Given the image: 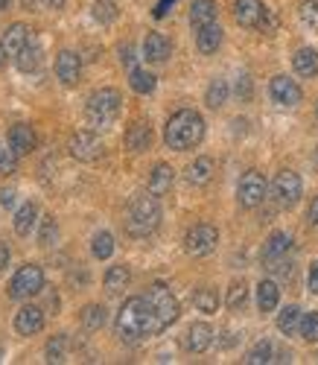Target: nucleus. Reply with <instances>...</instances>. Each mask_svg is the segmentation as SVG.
I'll return each mask as SVG.
<instances>
[{
    "mask_svg": "<svg viewBox=\"0 0 318 365\" xmlns=\"http://www.w3.org/2000/svg\"><path fill=\"white\" fill-rule=\"evenodd\" d=\"M9 4H12V0H0V12H4V9H9Z\"/></svg>",
    "mask_w": 318,
    "mask_h": 365,
    "instance_id": "nucleus-53",
    "label": "nucleus"
},
{
    "mask_svg": "<svg viewBox=\"0 0 318 365\" xmlns=\"http://www.w3.org/2000/svg\"><path fill=\"white\" fill-rule=\"evenodd\" d=\"M315 161H318V158H315Z\"/></svg>",
    "mask_w": 318,
    "mask_h": 365,
    "instance_id": "nucleus-55",
    "label": "nucleus"
},
{
    "mask_svg": "<svg viewBox=\"0 0 318 365\" xmlns=\"http://www.w3.org/2000/svg\"><path fill=\"white\" fill-rule=\"evenodd\" d=\"M18 167V152L6 143H0V175H12Z\"/></svg>",
    "mask_w": 318,
    "mask_h": 365,
    "instance_id": "nucleus-40",
    "label": "nucleus"
},
{
    "mask_svg": "<svg viewBox=\"0 0 318 365\" xmlns=\"http://www.w3.org/2000/svg\"><path fill=\"white\" fill-rule=\"evenodd\" d=\"M237 97H242V100L251 97V79H248V76H240V82H237Z\"/></svg>",
    "mask_w": 318,
    "mask_h": 365,
    "instance_id": "nucleus-45",
    "label": "nucleus"
},
{
    "mask_svg": "<svg viewBox=\"0 0 318 365\" xmlns=\"http://www.w3.org/2000/svg\"><path fill=\"white\" fill-rule=\"evenodd\" d=\"M225 100H228V82H225V79H213L210 88H207L205 103H207L210 108H219V106H225Z\"/></svg>",
    "mask_w": 318,
    "mask_h": 365,
    "instance_id": "nucleus-35",
    "label": "nucleus"
},
{
    "mask_svg": "<svg viewBox=\"0 0 318 365\" xmlns=\"http://www.w3.org/2000/svg\"><path fill=\"white\" fill-rule=\"evenodd\" d=\"M315 114H318V106H315Z\"/></svg>",
    "mask_w": 318,
    "mask_h": 365,
    "instance_id": "nucleus-54",
    "label": "nucleus"
},
{
    "mask_svg": "<svg viewBox=\"0 0 318 365\" xmlns=\"http://www.w3.org/2000/svg\"><path fill=\"white\" fill-rule=\"evenodd\" d=\"M41 289H44V272H41V266H36V263L21 266V269L15 272L12 284H9V295H12L15 301L33 298V295H39Z\"/></svg>",
    "mask_w": 318,
    "mask_h": 365,
    "instance_id": "nucleus-5",
    "label": "nucleus"
},
{
    "mask_svg": "<svg viewBox=\"0 0 318 365\" xmlns=\"http://www.w3.org/2000/svg\"><path fill=\"white\" fill-rule=\"evenodd\" d=\"M68 149H71V155H73L76 161H85V164H93V161L103 158V140L93 135V132H88V129L71 135Z\"/></svg>",
    "mask_w": 318,
    "mask_h": 365,
    "instance_id": "nucleus-10",
    "label": "nucleus"
},
{
    "mask_svg": "<svg viewBox=\"0 0 318 365\" xmlns=\"http://www.w3.org/2000/svg\"><path fill=\"white\" fill-rule=\"evenodd\" d=\"M56 234H58V225H56V220L47 214V217H41V231H39V246H50V242L56 240Z\"/></svg>",
    "mask_w": 318,
    "mask_h": 365,
    "instance_id": "nucleus-42",
    "label": "nucleus"
},
{
    "mask_svg": "<svg viewBox=\"0 0 318 365\" xmlns=\"http://www.w3.org/2000/svg\"><path fill=\"white\" fill-rule=\"evenodd\" d=\"M68 351H71V339L61 333L47 342V362H68Z\"/></svg>",
    "mask_w": 318,
    "mask_h": 365,
    "instance_id": "nucleus-31",
    "label": "nucleus"
},
{
    "mask_svg": "<svg viewBox=\"0 0 318 365\" xmlns=\"http://www.w3.org/2000/svg\"><path fill=\"white\" fill-rule=\"evenodd\" d=\"M301 319H304V313L295 307V304H289V307H283V310H280V316H277V327H280V333H286V336H292V333H298V330H301Z\"/></svg>",
    "mask_w": 318,
    "mask_h": 365,
    "instance_id": "nucleus-30",
    "label": "nucleus"
},
{
    "mask_svg": "<svg viewBox=\"0 0 318 365\" xmlns=\"http://www.w3.org/2000/svg\"><path fill=\"white\" fill-rule=\"evenodd\" d=\"M56 76L61 79V85H68V88L76 85L79 76H82V58H79V53L61 50L58 58H56Z\"/></svg>",
    "mask_w": 318,
    "mask_h": 365,
    "instance_id": "nucleus-12",
    "label": "nucleus"
},
{
    "mask_svg": "<svg viewBox=\"0 0 318 365\" xmlns=\"http://www.w3.org/2000/svg\"><path fill=\"white\" fill-rule=\"evenodd\" d=\"M6 263H9V249L4 246V242H0V272L6 269Z\"/></svg>",
    "mask_w": 318,
    "mask_h": 365,
    "instance_id": "nucleus-50",
    "label": "nucleus"
},
{
    "mask_svg": "<svg viewBox=\"0 0 318 365\" xmlns=\"http://www.w3.org/2000/svg\"><path fill=\"white\" fill-rule=\"evenodd\" d=\"M266 190H269V185H266L263 173H257V170H248V173L240 178V185H237V202H240L242 207H248V210H251V207L263 205Z\"/></svg>",
    "mask_w": 318,
    "mask_h": 365,
    "instance_id": "nucleus-8",
    "label": "nucleus"
},
{
    "mask_svg": "<svg viewBox=\"0 0 318 365\" xmlns=\"http://www.w3.org/2000/svg\"><path fill=\"white\" fill-rule=\"evenodd\" d=\"M129 85L138 91V94H152V91H155V76H152L149 71L135 68V71H132V76H129Z\"/></svg>",
    "mask_w": 318,
    "mask_h": 365,
    "instance_id": "nucleus-36",
    "label": "nucleus"
},
{
    "mask_svg": "<svg viewBox=\"0 0 318 365\" xmlns=\"http://www.w3.org/2000/svg\"><path fill=\"white\" fill-rule=\"evenodd\" d=\"M298 333L304 336V342H318V313H304Z\"/></svg>",
    "mask_w": 318,
    "mask_h": 365,
    "instance_id": "nucleus-41",
    "label": "nucleus"
},
{
    "mask_svg": "<svg viewBox=\"0 0 318 365\" xmlns=\"http://www.w3.org/2000/svg\"><path fill=\"white\" fill-rule=\"evenodd\" d=\"M210 178H213V161L210 158H196L193 164L187 167V181L193 187H205Z\"/></svg>",
    "mask_w": 318,
    "mask_h": 365,
    "instance_id": "nucleus-26",
    "label": "nucleus"
},
{
    "mask_svg": "<svg viewBox=\"0 0 318 365\" xmlns=\"http://www.w3.org/2000/svg\"><path fill=\"white\" fill-rule=\"evenodd\" d=\"M120 108H123L120 91H114V88H100V91H93V94L88 97L85 117H88L91 126H108V123H114V120H117Z\"/></svg>",
    "mask_w": 318,
    "mask_h": 365,
    "instance_id": "nucleus-4",
    "label": "nucleus"
},
{
    "mask_svg": "<svg viewBox=\"0 0 318 365\" xmlns=\"http://www.w3.org/2000/svg\"><path fill=\"white\" fill-rule=\"evenodd\" d=\"M170 50H173V44H170V38L161 36V33H149L146 41H143V58H146V62H155V65H158V62H167Z\"/></svg>",
    "mask_w": 318,
    "mask_h": 365,
    "instance_id": "nucleus-18",
    "label": "nucleus"
},
{
    "mask_svg": "<svg viewBox=\"0 0 318 365\" xmlns=\"http://www.w3.org/2000/svg\"><path fill=\"white\" fill-rule=\"evenodd\" d=\"M307 220H309V225H315V228H318V196H315V199H312V205H309Z\"/></svg>",
    "mask_w": 318,
    "mask_h": 365,
    "instance_id": "nucleus-47",
    "label": "nucleus"
},
{
    "mask_svg": "<svg viewBox=\"0 0 318 365\" xmlns=\"http://www.w3.org/2000/svg\"><path fill=\"white\" fill-rule=\"evenodd\" d=\"M269 94H272V100L277 103V106H298L301 103V88H298V82L295 79H289V76H275L272 82H269Z\"/></svg>",
    "mask_w": 318,
    "mask_h": 365,
    "instance_id": "nucleus-11",
    "label": "nucleus"
},
{
    "mask_svg": "<svg viewBox=\"0 0 318 365\" xmlns=\"http://www.w3.org/2000/svg\"><path fill=\"white\" fill-rule=\"evenodd\" d=\"M245 301H248V287H245V281H237V284H231V289H228V298H225L228 310H242V307H245Z\"/></svg>",
    "mask_w": 318,
    "mask_h": 365,
    "instance_id": "nucleus-37",
    "label": "nucleus"
},
{
    "mask_svg": "<svg viewBox=\"0 0 318 365\" xmlns=\"http://www.w3.org/2000/svg\"><path fill=\"white\" fill-rule=\"evenodd\" d=\"M170 6H173V0H161V4H158V9H155V18H164Z\"/></svg>",
    "mask_w": 318,
    "mask_h": 365,
    "instance_id": "nucleus-49",
    "label": "nucleus"
},
{
    "mask_svg": "<svg viewBox=\"0 0 318 365\" xmlns=\"http://www.w3.org/2000/svg\"><path fill=\"white\" fill-rule=\"evenodd\" d=\"M29 41V29L24 26V24H12L6 33H4V50H6V56H18L21 50H24V44Z\"/></svg>",
    "mask_w": 318,
    "mask_h": 365,
    "instance_id": "nucleus-24",
    "label": "nucleus"
},
{
    "mask_svg": "<svg viewBox=\"0 0 318 365\" xmlns=\"http://www.w3.org/2000/svg\"><path fill=\"white\" fill-rule=\"evenodd\" d=\"M114 330H117V336L120 342L125 345H138L149 336H158V333H164L167 324L161 322V316L155 313V307L149 304L146 295H135L129 298L120 307L117 313V322H114Z\"/></svg>",
    "mask_w": 318,
    "mask_h": 365,
    "instance_id": "nucleus-1",
    "label": "nucleus"
},
{
    "mask_svg": "<svg viewBox=\"0 0 318 365\" xmlns=\"http://www.w3.org/2000/svg\"><path fill=\"white\" fill-rule=\"evenodd\" d=\"M82 324L88 330H100L106 324V307L103 304H88V307L82 310Z\"/></svg>",
    "mask_w": 318,
    "mask_h": 365,
    "instance_id": "nucleus-34",
    "label": "nucleus"
},
{
    "mask_svg": "<svg viewBox=\"0 0 318 365\" xmlns=\"http://www.w3.org/2000/svg\"><path fill=\"white\" fill-rule=\"evenodd\" d=\"M146 298H149V304L155 307V313L161 316V322L170 327V324H175V319H178V298L170 292V287L167 284H152L146 292H143Z\"/></svg>",
    "mask_w": 318,
    "mask_h": 365,
    "instance_id": "nucleus-9",
    "label": "nucleus"
},
{
    "mask_svg": "<svg viewBox=\"0 0 318 365\" xmlns=\"http://www.w3.org/2000/svg\"><path fill=\"white\" fill-rule=\"evenodd\" d=\"M298 12H301V21L309 29H318V0H304Z\"/></svg>",
    "mask_w": 318,
    "mask_h": 365,
    "instance_id": "nucleus-43",
    "label": "nucleus"
},
{
    "mask_svg": "<svg viewBox=\"0 0 318 365\" xmlns=\"http://www.w3.org/2000/svg\"><path fill=\"white\" fill-rule=\"evenodd\" d=\"M219 44H222V26H219V24H207V26L196 29V47H199L205 56L216 53Z\"/></svg>",
    "mask_w": 318,
    "mask_h": 365,
    "instance_id": "nucleus-22",
    "label": "nucleus"
},
{
    "mask_svg": "<svg viewBox=\"0 0 318 365\" xmlns=\"http://www.w3.org/2000/svg\"><path fill=\"white\" fill-rule=\"evenodd\" d=\"M44 327V310L36 307V304H24V307L15 313V330L21 336H33Z\"/></svg>",
    "mask_w": 318,
    "mask_h": 365,
    "instance_id": "nucleus-13",
    "label": "nucleus"
},
{
    "mask_svg": "<svg viewBox=\"0 0 318 365\" xmlns=\"http://www.w3.org/2000/svg\"><path fill=\"white\" fill-rule=\"evenodd\" d=\"M272 356H275V345H272L269 339H263V342H257V345L248 351L245 362H248V365H266V362H275Z\"/></svg>",
    "mask_w": 318,
    "mask_h": 365,
    "instance_id": "nucleus-32",
    "label": "nucleus"
},
{
    "mask_svg": "<svg viewBox=\"0 0 318 365\" xmlns=\"http://www.w3.org/2000/svg\"><path fill=\"white\" fill-rule=\"evenodd\" d=\"M120 62H123V65H132V62H135V50H132V44H129V47H120Z\"/></svg>",
    "mask_w": 318,
    "mask_h": 365,
    "instance_id": "nucleus-46",
    "label": "nucleus"
},
{
    "mask_svg": "<svg viewBox=\"0 0 318 365\" xmlns=\"http://www.w3.org/2000/svg\"><path fill=\"white\" fill-rule=\"evenodd\" d=\"M210 342H213V330H210V324L196 322V324H190V327H187V339H184V345H187L190 354H205V351L210 348Z\"/></svg>",
    "mask_w": 318,
    "mask_h": 365,
    "instance_id": "nucleus-15",
    "label": "nucleus"
},
{
    "mask_svg": "<svg viewBox=\"0 0 318 365\" xmlns=\"http://www.w3.org/2000/svg\"><path fill=\"white\" fill-rule=\"evenodd\" d=\"M301 190H304L301 175L292 170H280L272 181V196H275L277 207H295L301 199Z\"/></svg>",
    "mask_w": 318,
    "mask_h": 365,
    "instance_id": "nucleus-6",
    "label": "nucleus"
},
{
    "mask_svg": "<svg viewBox=\"0 0 318 365\" xmlns=\"http://www.w3.org/2000/svg\"><path fill=\"white\" fill-rule=\"evenodd\" d=\"M41 4H44L47 9H61V6L68 4V0H41Z\"/></svg>",
    "mask_w": 318,
    "mask_h": 365,
    "instance_id": "nucleus-51",
    "label": "nucleus"
},
{
    "mask_svg": "<svg viewBox=\"0 0 318 365\" xmlns=\"http://www.w3.org/2000/svg\"><path fill=\"white\" fill-rule=\"evenodd\" d=\"M129 281H132L129 266H111V269L106 272V289H108L111 295H120L125 287H129Z\"/></svg>",
    "mask_w": 318,
    "mask_h": 365,
    "instance_id": "nucleus-28",
    "label": "nucleus"
},
{
    "mask_svg": "<svg viewBox=\"0 0 318 365\" xmlns=\"http://www.w3.org/2000/svg\"><path fill=\"white\" fill-rule=\"evenodd\" d=\"M91 252H93V257H97V260L111 257L114 255V237L108 231H100L97 237H93V242H91Z\"/></svg>",
    "mask_w": 318,
    "mask_h": 365,
    "instance_id": "nucleus-33",
    "label": "nucleus"
},
{
    "mask_svg": "<svg viewBox=\"0 0 318 365\" xmlns=\"http://www.w3.org/2000/svg\"><path fill=\"white\" fill-rule=\"evenodd\" d=\"M205 138V120L199 111L193 108H181L167 120V129H164V140L170 149L184 152V149H193L199 146Z\"/></svg>",
    "mask_w": 318,
    "mask_h": 365,
    "instance_id": "nucleus-2",
    "label": "nucleus"
},
{
    "mask_svg": "<svg viewBox=\"0 0 318 365\" xmlns=\"http://www.w3.org/2000/svg\"><path fill=\"white\" fill-rule=\"evenodd\" d=\"M193 304H196L202 313H216V307H219V295H216V289H199V292L193 295Z\"/></svg>",
    "mask_w": 318,
    "mask_h": 365,
    "instance_id": "nucleus-38",
    "label": "nucleus"
},
{
    "mask_svg": "<svg viewBox=\"0 0 318 365\" xmlns=\"http://www.w3.org/2000/svg\"><path fill=\"white\" fill-rule=\"evenodd\" d=\"M173 178H175V173L170 164H155V170L149 173V193L164 196L173 187Z\"/></svg>",
    "mask_w": 318,
    "mask_h": 365,
    "instance_id": "nucleus-21",
    "label": "nucleus"
},
{
    "mask_svg": "<svg viewBox=\"0 0 318 365\" xmlns=\"http://www.w3.org/2000/svg\"><path fill=\"white\" fill-rule=\"evenodd\" d=\"M263 15H266V6L260 0H237L234 4V18L240 26H260Z\"/></svg>",
    "mask_w": 318,
    "mask_h": 365,
    "instance_id": "nucleus-14",
    "label": "nucleus"
},
{
    "mask_svg": "<svg viewBox=\"0 0 318 365\" xmlns=\"http://www.w3.org/2000/svg\"><path fill=\"white\" fill-rule=\"evenodd\" d=\"M114 18H117V4L114 0H97V4H93V21L111 24Z\"/></svg>",
    "mask_w": 318,
    "mask_h": 365,
    "instance_id": "nucleus-39",
    "label": "nucleus"
},
{
    "mask_svg": "<svg viewBox=\"0 0 318 365\" xmlns=\"http://www.w3.org/2000/svg\"><path fill=\"white\" fill-rule=\"evenodd\" d=\"M277 301H280V289L275 281H260L257 287V307L260 313H272L277 307Z\"/></svg>",
    "mask_w": 318,
    "mask_h": 365,
    "instance_id": "nucleus-29",
    "label": "nucleus"
},
{
    "mask_svg": "<svg viewBox=\"0 0 318 365\" xmlns=\"http://www.w3.org/2000/svg\"><path fill=\"white\" fill-rule=\"evenodd\" d=\"M36 217H39V207L33 202L21 205L18 214H15V234L18 237H29V231H33V225H36Z\"/></svg>",
    "mask_w": 318,
    "mask_h": 365,
    "instance_id": "nucleus-27",
    "label": "nucleus"
},
{
    "mask_svg": "<svg viewBox=\"0 0 318 365\" xmlns=\"http://www.w3.org/2000/svg\"><path fill=\"white\" fill-rule=\"evenodd\" d=\"M4 62H6V50H4V44H0V68H4Z\"/></svg>",
    "mask_w": 318,
    "mask_h": 365,
    "instance_id": "nucleus-52",
    "label": "nucleus"
},
{
    "mask_svg": "<svg viewBox=\"0 0 318 365\" xmlns=\"http://www.w3.org/2000/svg\"><path fill=\"white\" fill-rule=\"evenodd\" d=\"M289 249H292V237H289V234H283V231L272 234V237L266 240V246H263V263L269 266V263H275V260H283L286 255H289Z\"/></svg>",
    "mask_w": 318,
    "mask_h": 365,
    "instance_id": "nucleus-19",
    "label": "nucleus"
},
{
    "mask_svg": "<svg viewBox=\"0 0 318 365\" xmlns=\"http://www.w3.org/2000/svg\"><path fill=\"white\" fill-rule=\"evenodd\" d=\"M158 225H161V205H158L155 193L132 199L129 210H125V234L143 240V237H149Z\"/></svg>",
    "mask_w": 318,
    "mask_h": 365,
    "instance_id": "nucleus-3",
    "label": "nucleus"
},
{
    "mask_svg": "<svg viewBox=\"0 0 318 365\" xmlns=\"http://www.w3.org/2000/svg\"><path fill=\"white\" fill-rule=\"evenodd\" d=\"M307 289L315 295L318 292V263H312L309 266V275H307Z\"/></svg>",
    "mask_w": 318,
    "mask_h": 365,
    "instance_id": "nucleus-44",
    "label": "nucleus"
},
{
    "mask_svg": "<svg viewBox=\"0 0 318 365\" xmlns=\"http://www.w3.org/2000/svg\"><path fill=\"white\" fill-rule=\"evenodd\" d=\"M12 202H15V193H12V190H0V205L12 207Z\"/></svg>",
    "mask_w": 318,
    "mask_h": 365,
    "instance_id": "nucleus-48",
    "label": "nucleus"
},
{
    "mask_svg": "<svg viewBox=\"0 0 318 365\" xmlns=\"http://www.w3.org/2000/svg\"><path fill=\"white\" fill-rule=\"evenodd\" d=\"M216 242H219V231L207 222H199L184 234V252L193 255V257H205L216 249Z\"/></svg>",
    "mask_w": 318,
    "mask_h": 365,
    "instance_id": "nucleus-7",
    "label": "nucleus"
},
{
    "mask_svg": "<svg viewBox=\"0 0 318 365\" xmlns=\"http://www.w3.org/2000/svg\"><path fill=\"white\" fill-rule=\"evenodd\" d=\"M292 68H295V73L298 76H315L318 73V50H312V47H301L295 56H292Z\"/></svg>",
    "mask_w": 318,
    "mask_h": 365,
    "instance_id": "nucleus-23",
    "label": "nucleus"
},
{
    "mask_svg": "<svg viewBox=\"0 0 318 365\" xmlns=\"http://www.w3.org/2000/svg\"><path fill=\"white\" fill-rule=\"evenodd\" d=\"M41 44L33 38V36H29V41L24 44V50L15 56V65H18V71L21 73H36L39 68H41Z\"/></svg>",
    "mask_w": 318,
    "mask_h": 365,
    "instance_id": "nucleus-17",
    "label": "nucleus"
},
{
    "mask_svg": "<svg viewBox=\"0 0 318 365\" xmlns=\"http://www.w3.org/2000/svg\"><path fill=\"white\" fill-rule=\"evenodd\" d=\"M125 146H129L132 152H146L152 146V129H149V123H143V120L132 123L129 132H125Z\"/></svg>",
    "mask_w": 318,
    "mask_h": 365,
    "instance_id": "nucleus-20",
    "label": "nucleus"
},
{
    "mask_svg": "<svg viewBox=\"0 0 318 365\" xmlns=\"http://www.w3.org/2000/svg\"><path fill=\"white\" fill-rule=\"evenodd\" d=\"M190 24H193V29H202L207 24H216V4H213V0H193V9H190Z\"/></svg>",
    "mask_w": 318,
    "mask_h": 365,
    "instance_id": "nucleus-25",
    "label": "nucleus"
},
{
    "mask_svg": "<svg viewBox=\"0 0 318 365\" xmlns=\"http://www.w3.org/2000/svg\"><path fill=\"white\" fill-rule=\"evenodd\" d=\"M39 138H36V129L33 126H26V123H18L9 129V146L18 152V158L21 155H29V152L36 149Z\"/></svg>",
    "mask_w": 318,
    "mask_h": 365,
    "instance_id": "nucleus-16",
    "label": "nucleus"
}]
</instances>
